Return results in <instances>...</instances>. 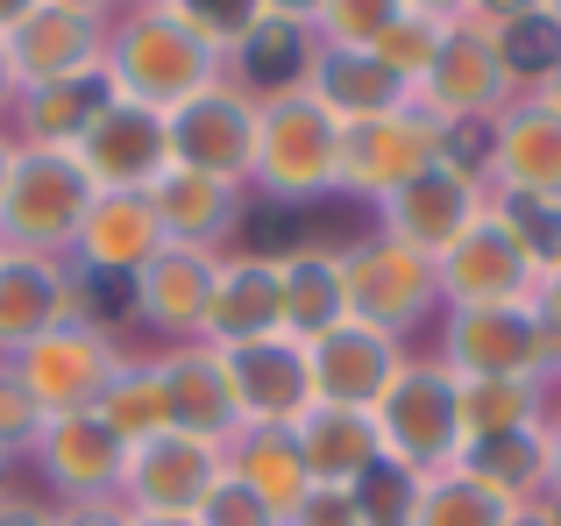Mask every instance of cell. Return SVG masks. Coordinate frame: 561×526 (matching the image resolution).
I'll list each match as a JSON object with an SVG mask.
<instances>
[{"label":"cell","mask_w":561,"mask_h":526,"mask_svg":"<svg viewBox=\"0 0 561 526\" xmlns=\"http://www.w3.org/2000/svg\"><path fill=\"white\" fill-rule=\"evenodd\" d=\"M107 71H114V93L122 100L179 114L185 100L214 93V85L228 79V57H220L185 14H171L164 0H128L107 22Z\"/></svg>","instance_id":"6da1fadb"},{"label":"cell","mask_w":561,"mask_h":526,"mask_svg":"<svg viewBox=\"0 0 561 526\" xmlns=\"http://www.w3.org/2000/svg\"><path fill=\"white\" fill-rule=\"evenodd\" d=\"M249 185L271 199L342 193V122L306 85L256 100V171H249Z\"/></svg>","instance_id":"7a4b0ae2"},{"label":"cell","mask_w":561,"mask_h":526,"mask_svg":"<svg viewBox=\"0 0 561 526\" xmlns=\"http://www.w3.org/2000/svg\"><path fill=\"white\" fill-rule=\"evenodd\" d=\"M93 179L79 171L71 150H28L14 142L8 185H0V250L22 256H71L79 242V221L93 207Z\"/></svg>","instance_id":"3957f363"},{"label":"cell","mask_w":561,"mask_h":526,"mask_svg":"<svg viewBox=\"0 0 561 526\" xmlns=\"http://www.w3.org/2000/svg\"><path fill=\"white\" fill-rule=\"evenodd\" d=\"M440 363L455 377H548L561 385V328L526 306H448Z\"/></svg>","instance_id":"277c9868"},{"label":"cell","mask_w":561,"mask_h":526,"mask_svg":"<svg viewBox=\"0 0 561 526\" xmlns=\"http://www.w3.org/2000/svg\"><path fill=\"white\" fill-rule=\"evenodd\" d=\"M377 448L405 462L412 477H434L462 456V420H455V370L440 356H405L398 385L377 399Z\"/></svg>","instance_id":"5b68a950"},{"label":"cell","mask_w":561,"mask_h":526,"mask_svg":"<svg viewBox=\"0 0 561 526\" xmlns=\"http://www.w3.org/2000/svg\"><path fill=\"white\" fill-rule=\"evenodd\" d=\"M122 363L128 356L114 348L107 328H93V320H65V328H50L36 348H22L8 370L28 385V399H36L43 413L65 420V413H100L107 385L122 377Z\"/></svg>","instance_id":"8992f818"},{"label":"cell","mask_w":561,"mask_h":526,"mask_svg":"<svg viewBox=\"0 0 561 526\" xmlns=\"http://www.w3.org/2000/svg\"><path fill=\"white\" fill-rule=\"evenodd\" d=\"M342 291H348V320L391 334V342H405L440 306L434 263L412 256L405 242H391V236H370V242H356V250H342Z\"/></svg>","instance_id":"52a82bcc"},{"label":"cell","mask_w":561,"mask_h":526,"mask_svg":"<svg viewBox=\"0 0 561 526\" xmlns=\"http://www.w3.org/2000/svg\"><path fill=\"white\" fill-rule=\"evenodd\" d=\"M434 277H440V306H526L540 263H534V250H526L519 236H512V221L491 199V207L440 250Z\"/></svg>","instance_id":"ba28073f"},{"label":"cell","mask_w":561,"mask_h":526,"mask_svg":"<svg viewBox=\"0 0 561 526\" xmlns=\"http://www.w3.org/2000/svg\"><path fill=\"white\" fill-rule=\"evenodd\" d=\"M228 477V448L220 442H199V434H150V442L128 448L122 462V491L114 499L128 505V513H171V519H192L206 499H214V484Z\"/></svg>","instance_id":"9c48e42d"},{"label":"cell","mask_w":561,"mask_h":526,"mask_svg":"<svg viewBox=\"0 0 561 526\" xmlns=\"http://www.w3.org/2000/svg\"><path fill=\"white\" fill-rule=\"evenodd\" d=\"M440 164V122L405 100V107L377 114V122H348L342 128V193L356 199H391L398 185H412L420 171Z\"/></svg>","instance_id":"30bf717a"},{"label":"cell","mask_w":561,"mask_h":526,"mask_svg":"<svg viewBox=\"0 0 561 526\" xmlns=\"http://www.w3.org/2000/svg\"><path fill=\"white\" fill-rule=\"evenodd\" d=\"M412 100H420L434 122H491V114H505L512 100H519V85H512L491 28L448 22V43H440V57L426 65V79L412 85Z\"/></svg>","instance_id":"8fae6325"},{"label":"cell","mask_w":561,"mask_h":526,"mask_svg":"<svg viewBox=\"0 0 561 526\" xmlns=\"http://www.w3.org/2000/svg\"><path fill=\"white\" fill-rule=\"evenodd\" d=\"M171 122V164L179 171H206V179H228V185H249L256 171V100L242 85L220 79L214 93L185 100Z\"/></svg>","instance_id":"7c38bea8"},{"label":"cell","mask_w":561,"mask_h":526,"mask_svg":"<svg viewBox=\"0 0 561 526\" xmlns=\"http://www.w3.org/2000/svg\"><path fill=\"white\" fill-rule=\"evenodd\" d=\"M71 157L93 179V193H150L171 171V122L157 107H136V100L114 93V107L85 128Z\"/></svg>","instance_id":"4fadbf2b"},{"label":"cell","mask_w":561,"mask_h":526,"mask_svg":"<svg viewBox=\"0 0 561 526\" xmlns=\"http://www.w3.org/2000/svg\"><path fill=\"white\" fill-rule=\"evenodd\" d=\"M405 370V342L342 320L320 342H306V377H313V405H348V413H377V399Z\"/></svg>","instance_id":"5bb4252c"},{"label":"cell","mask_w":561,"mask_h":526,"mask_svg":"<svg viewBox=\"0 0 561 526\" xmlns=\"http://www.w3.org/2000/svg\"><path fill=\"white\" fill-rule=\"evenodd\" d=\"M483 207H491V193H483L477 179H462V171L434 164V171H420L412 185H398L391 199H377V214H383L377 236H391V242H405L412 256L440 263V250H448V242L462 236V228L477 221Z\"/></svg>","instance_id":"9a60e30c"},{"label":"cell","mask_w":561,"mask_h":526,"mask_svg":"<svg viewBox=\"0 0 561 526\" xmlns=\"http://www.w3.org/2000/svg\"><path fill=\"white\" fill-rule=\"evenodd\" d=\"M214 250H185V242H164L136 277V320L150 334H164V348H185V342H206V299H214Z\"/></svg>","instance_id":"2e32d148"},{"label":"cell","mask_w":561,"mask_h":526,"mask_svg":"<svg viewBox=\"0 0 561 526\" xmlns=\"http://www.w3.org/2000/svg\"><path fill=\"white\" fill-rule=\"evenodd\" d=\"M0 50H8L14 93H36V85H57V79H79V71L107 65V22L43 0L28 22H14L8 36H0Z\"/></svg>","instance_id":"e0dca14e"},{"label":"cell","mask_w":561,"mask_h":526,"mask_svg":"<svg viewBox=\"0 0 561 526\" xmlns=\"http://www.w3.org/2000/svg\"><path fill=\"white\" fill-rule=\"evenodd\" d=\"M220 370H228V391H234V413H242V427H291V420L313 405L306 342H291V334L220 348Z\"/></svg>","instance_id":"ac0fdd59"},{"label":"cell","mask_w":561,"mask_h":526,"mask_svg":"<svg viewBox=\"0 0 561 526\" xmlns=\"http://www.w3.org/2000/svg\"><path fill=\"white\" fill-rule=\"evenodd\" d=\"M65 320H79V277L65 256H22V250L0 256V363L36 348Z\"/></svg>","instance_id":"d6986e66"},{"label":"cell","mask_w":561,"mask_h":526,"mask_svg":"<svg viewBox=\"0 0 561 526\" xmlns=\"http://www.w3.org/2000/svg\"><path fill=\"white\" fill-rule=\"evenodd\" d=\"M491 193H512V199H561V114L540 107L534 93H519L505 114H497Z\"/></svg>","instance_id":"ffe728a7"},{"label":"cell","mask_w":561,"mask_h":526,"mask_svg":"<svg viewBox=\"0 0 561 526\" xmlns=\"http://www.w3.org/2000/svg\"><path fill=\"white\" fill-rule=\"evenodd\" d=\"M285 334V277L277 256H220L214 263V299H206V342L242 348Z\"/></svg>","instance_id":"44dd1931"},{"label":"cell","mask_w":561,"mask_h":526,"mask_svg":"<svg viewBox=\"0 0 561 526\" xmlns=\"http://www.w3.org/2000/svg\"><path fill=\"white\" fill-rule=\"evenodd\" d=\"M157 377H164V413L179 434H199V442H220V448L242 434V413H234V391H228L214 342L157 348Z\"/></svg>","instance_id":"7402d4cb"},{"label":"cell","mask_w":561,"mask_h":526,"mask_svg":"<svg viewBox=\"0 0 561 526\" xmlns=\"http://www.w3.org/2000/svg\"><path fill=\"white\" fill-rule=\"evenodd\" d=\"M36 462H43V477L65 491V505H79V499H114V491H122L128 442H122V434H114L100 413H65V420H50V427H43Z\"/></svg>","instance_id":"603a6c76"},{"label":"cell","mask_w":561,"mask_h":526,"mask_svg":"<svg viewBox=\"0 0 561 526\" xmlns=\"http://www.w3.org/2000/svg\"><path fill=\"white\" fill-rule=\"evenodd\" d=\"M164 250V228H157L150 193H100L79 221V242H71V271L93 277H136L142 263Z\"/></svg>","instance_id":"cb8c5ba5"},{"label":"cell","mask_w":561,"mask_h":526,"mask_svg":"<svg viewBox=\"0 0 561 526\" xmlns=\"http://www.w3.org/2000/svg\"><path fill=\"white\" fill-rule=\"evenodd\" d=\"M291 442H299V456H306L313 491H356L363 477L383 462L377 420L348 413V405H306V413L291 420Z\"/></svg>","instance_id":"d4e9b609"},{"label":"cell","mask_w":561,"mask_h":526,"mask_svg":"<svg viewBox=\"0 0 561 526\" xmlns=\"http://www.w3.org/2000/svg\"><path fill=\"white\" fill-rule=\"evenodd\" d=\"M114 107V71L93 65L79 79H57V85H36V93H14V142L28 150H79V136Z\"/></svg>","instance_id":"484cf974"},{"label":"cell","mask_w":561,"mask_h":526,"mask_svg":"<svg viewBox=\"0 0 561 526\" xmlns=\"http://www.w3.org/2000/svg\"><path fill=\"white\" fill-rule=\"evenodd\" d=\"M150 207H157L164 242H185V250H220V242L242 228V185L171 164L164 179L150 185Z\"/></svg>","instance_id":"4316f807"},{"label":"cell","mask_w":561,"mask_h":526,"mask_svg":"<svg viewBox=\"0 0 561 526\" xmlns=\"http://www.w3.org/2000/svg\"><path fill=\"white\" fill-rule=\"evenodd\" d=\"M306 93H313L320 107L348 128V122H377V114L405 107L412 85L398 79L377 50H328V43H320V50H313V71H306Z\"/></svg>","instance_id":"83f0119b"},{"label":"cell","mask_w":561,"mask_h":526,"mask_svg":"<svg viewBox=\"0 0 561 526\" xmlns=\"http://www.w3.org/2000/svg\"><path fill=\"white\" fill-rule=\"evenodd\" d=\"M313 50H320L313 28L277 22V14H256V22L242 28V43L228 50V85H242L249 100L291 93V85H306V71H313Z\"/></svg>","instance_id":"f1b7e54d"},{"label":"cell","mask_w":561,"mask_h":526,"mask_svg":"<svg viewBox=\"0 0 561 526\" xmlns=\"http://www.w3.org/2000/svg\"><path fill=\"white\" fill-rule=\"evenodd\" d=\"M228 477L234 484H249L263 505H271L277 519H291L306 505V491H313V477H306V456L299 442H291V427H242L228 442Z\"/></svg>","instance_id":"f546056e"},{"label":"cell","mask_w":561,"mask_h":526,"mask_svg":"<svg viewBox=\"0 0 561 526\" xmlns=\"http://www.w3.org/2000/svg\"><path fill=\"white\" fill-rule=\"evenodd\" d=\"M554 405L548 377H455V420H462V448L491 442V434L540 427Z\"/></svg>","instance_id":"4dcf8cb0"},{"label":"cell","mask_w":561,"mask_h":526,"mask_svg":"<svg viewBox=\"0 0 561 526\" xmlns=\"http://www.w3.org/2000/svg\"><path fill=\"white\" fill-rule=\"evenodd\" d=\"M277 277H285V334L291 342H320L328 328L348 320L342 250H285L277 256Z\"/></svg>","instance_id":"1f68e13d"},{"label":"cell","mask_w":561,"mask_h":526,"mask_svg":"<svg viewBox=\"0 0 561 526\" xmlns=\"http://www.w3.org/2000/svg\"><path fill=\"white\" fill-rule=\"evenodd\" d=\"M455 462H462L477 484H491L505 505H534V499H548V442H540V427L491 434V442H469Z\"/></svg>","instance_id":"d6a6232c"},{"label":"cell","mask_w":561,"mask_h":526,"mask_svg":"<svg viewBox=\"0 0 561 526\" xmlns=\"http://www.w3.org/2000/svg\"><path fill=\"white\" fill-rule=\"evenodd\" d=\"M505 519H512V505L491 484H477L462 462H448V470L420 477V499H412L405 526H505Z\"/></svg>","instance_id":"836d02e7"},{"label":"cell","mask_w":561,"mask_h":526,"mask_svg":"<svg viewBox=\"0 0 561 526\" xmlns=\"http://www.w3.org/2000/svg\"><path fill=\"white\" fill-rule=\"evenodd\" d=\"M100 420H107V427L122 434L128 448L171 427V413H164V377H157V356H142V363L128 356V363H122V377H114V385H107V399H100Z\"/></svg>","instance_id":"e575fe53"},{"label":"cell","mask_w":561,"mask_h":526,"mask_svg":"<svg viewBox=\"0 0 561 526\" xmlns=\"http://www.w3.org/2000/svg\"><path fill=\"white\" fill-rule=\"evenodd\" d=\"M491 43H497V57H505L512 85H519V93H534V85L548 79V65L561 57V22H554V14H526V22L491 28Z\"/></svg>","instance_id":"d590c367"},{"label":"cell","mask_w":561,"mask_h":526,"mask_svg":"<svg viewBox=\"0 0 561 526\" xmlns=\"http://www.w3.org/2000/svg\"><path fill=\"white\" fill-rule=\"evenodd\" d=\"M398 14H405V0H320L313 36L328 43V50H370Z\"/></svg>","instance_id":"8d00e7d4"},{"label":"cell","mask_w":561,"mask_h":526,"mask_svg":"<svg viewBox=\"0 0 561 526\" xmlns=\"http://www.w3.org/2000/svg\"><path fill=\"white\" fill-rule=\"evenodd\" d=\"M440 43H448V22H434V14H412V8H405V14H398V22L370 43V50H377L405 85H420V79H426V65L440 57Z\"/></svg>","instance_id":"74e56055"},{"label":"cell","mask_w":561,"mask_h":526,"mask_svg":"<svg viewBox=\"0 0 561 526\" xmlns=\"http://www.w3.org/2000/svg\"><path fill=\"white\" fill-rule=\"evenodd\" d=\"M348 499H356L363 526H405V519H412V499H420V477H412L405 462H391V456H383L377 470L363 477L356 491H348Z\"/></svg>","instance_id":"f35d334b"},{"label":"cell","mask_w":561,"mask_h":526,"mask_svg":"<svg viewBox=\"0 0 561 526\" xmlns=\"http://www.w3.org/2000/svg\"><path fill=\"white\" fill-rule=\"evenodd\" d=\"M43 427H50V413H43V405L28 399V385L8 370V363H0V462H14V456H36Z\"/></svg>","instance_id":"ab89813d"},{"label":"cell","mask_w":561,"mask_h":526,"mask_svg":"<svg viewBox=\"0 0 561 526\" xmlns=\"http://www.w3.org/2000/svg\"><path fill=\"white\" fill-rule=\"evenodd\" d=\"M164 8H171V14H185V22L199 28V36L214 43L220 57H228L234 43H242V28L263 14V0H164Z\"/></svg>","instance_id":"60d3db41"},{"label":"cell","mask_w":561,"mask_h":526,"mask_svg":"<svg viewBox=\"0 0 561 526\" xmlns=\"http://www.w3.org/2000/svg\"><path fill=\"white\" fill-rule=\"evenodd\" d=\"M497 214L512 221V236L534 250V263H554L561 256V199H512V193H491Z\"/></svg>","instance_id":"b9f144b4"},{"label":"cell","mask_w":561,"mask_h":526,"mask_svg":"<svg viewBox=\"0 0 561 526\" xmlns=\"http://www.w3.org/2000/svg\"><path fill=\"white\" fill-rule=\"evenodd\" d=\"M192 519H199V526H285V519H277V513H271V505H263L249 484H234V477H220L214 499H206Z\"/></svg>","instance_id":"7bdbcfd3"},{"label":"cell","mask_w":561,"mask_h":526,"mask_svg":"<svg viewBox=\"0 0 561 526\" xmlns=\"http://www.w3.org/2000/svg\"><path fill=\"white\" fill-rule=\"evenodd\" d=\"M285 526H363V513H356L348 491H306V505Z\"/></svg>","instance_id":"ee69618b"},{"label":"cell","mask_w":561,"mask_h":526,"mask_svg":"<svg viewBox=\"0 0 561 526\" xmlns=\"http://www.w3.org/2000/svg\"><path fill=\"white\" fill-rule=\"evenodd\" d=\"M526 14H548V0H462V22L477 28H505V22H526Z\"/></svg>","instance_id":"f6af8a7d"},{"label":"cell","mask_w":561,"mask_h":526,"mask_svg":"<svg viewBox=\"0 0 561 526\" xmlns=\"http://www.w3.org/2000/svg\"><path fill=\"white\" fill-rule=\"evenodd\" d=\"M57 526H128V505L122 499H79L57 513Z\"/></svg>","instance_id":"bcb514c9"},{"label":"cell","mask_w":561,"mask_h":526,"mask_svg":"<svg viewBox=\"0 0 561 526\" xmlns=\"http://www.w3.org/2000/svg\"><path fill=\"white\" fill-rule=\"evenodd\" d=\"M534 313L548 320V328H561V256L540 263V277H534Z\"/></svg>","instance_id":"7dc6e473"},{"label":"cell","mask_w":561,"mask_h":526,"mask_svg":"<svg viewBox=\"0 0 561 526\" xmlns=\"http://www.w3.org/2000/svg\"><path fill=\"white\" fill-rule=\"evenodd\" d=\"M540 442H548V499H561V405H548V420H540Z\"/></svg>","instance_id":"c3c4849f"},{"label":"cell","mask_w":561,"mask_h":526,"mask_svg":"<svg viewBox=\"0 0 561 526\" xmlns=\"http://www.w3.org/2000/svg\"><path fill=\"white\" fill-rule=\"evenodd\" d=\"M0 526H57V513H43L28 499H0Z\"/></svg>","instance_id":"681fc988"},{"label":"cell","mask_w":561,"mask_h":526,"mask_svg":"<svg viewBox=\"0 0 561 526\" xmlns=\"http://www.w3.org/2000/svg\"><path fill=\"white\" fill-rule=\"evenodd\" d=\"M263 14H277V22H299V28H313L320 0H263Z\"/></svg>","instance_id":"f907efd6"},{"label":"cell","mask_w":561,"mask_h":526,"mask_svg":"<svg viewBox=\"0 0 561 526\" xmlns=\"http://www.w3.org/2000/svg\"><path fill=\"white\" fill-rule=\"evenodd\" d=\"M50 8H71V14H93V22H114L128 0H50Z\"/></svg>","instance_id":"816d5d0a"},{"label":"cell","mask_w":561,"mask_h":526,"mask_svg":"<svg viewBox=\"0 0 561 526\" xmlns=\"http://www.w3.org/2000/svg\"><path fill=\"white\" fill-rule=\"evenodd\" d=\"M412 14H434V22H462V0H405Z\"/></svg>","instance_id":"f5cc1de1"},{"label":"cell","mask_w":561,"mask_h":526,"mask_svg":"<svg viewBox=\"0 0 561 526\" xmlns=\"http://www.w3.org/2000/svg\"><path fill=\"white\" fill-rule=\"evenodd\" d=\"M534 100H540V107H554V114H561V57L548 65V79L534 85Z\"/></svg>","instance_id":"db71d44e"},{"label":"cell","mask_w":561,"mask_h":526,"mask_svg":"<svg viewBox=\"0 0 561 526\" xmlns=\"http://www.w3.org/2000/svg\"><path fill=\"white\" fill-rule=\"evenodd\" d=\"M36 8H43V0H0V36H8L14 22H28V14H36Z\"/></svg>","instance_id":"11a10c76"},{"label":"cell","mask_w":561,"mask_h":526,"mask_svg":"<svg viewBox=\"0 0 561 526\" xmlns=\"http://www.w3.org/2000/svg\"><path fill=\"white\" fill-rule=\"evenodd\" d=\"M505 526H548V513H540V499H534V505H512Z\"/></svg>","instance_id":"9f6ffc18"},{"label":"cell","mask_w":561,"mask_h":526,"mask_svg":"<svg viewBox=\"0 0 561 526\" xmlns=\"http://www.w3.org/2000/svg\"><path fill=\"white\" fill-rule=\"evenodd\" d=\"M128 526H199V519H171V513H128Z\"/></svg>","instance_id":"6f0895ef"},{"label":"cell","mask_w":561,"mask_h":526,"mask_svg":"<svg viewBox=\"0 0 561 526\" xmlns=\"http://www.w3.org/2000/svg\"><path fill=\"white\" fill-rule=\"evenodd\" d=\"M14 107V71H8V50H0V114Z\"/></svg>","instance_id":"680465c9"},{"label":"cell","mask_w":561,"mask_h":526,"mask_svg":"<svg viewBox=\"0 0 561 526\" xmlns=\"http://www.w3.org/2000/svg\"><path fill=\"white\" fill-rule=\"evenodd\" d=\"M8 164H14V136L0 128V185H8Z\"/></svg>","instance_id":"91938a15"},{"label":"cell","mask_w":561,"mask_h":526,"mask_svg":"<svg viewBox=\"0 0 561 526\" xmlns=\"http://www.w3.org/2000/svg\"><path fill=\"white\" fill-rule=\"evenodd\" d=\"M548 14H554V22H561V0H548Z\"/></svg>","instance_id":"94428289"},{"label":"cell","mask_w":561,"mask_h":526,"mask_svg":"<svg viewBox=\"0 0 561 526\" xmlns=\"http://www.w3.org/2000/svg\"><path fill=\"white\" fill-rule=\"evenodd\" d=\"M0 484H8V462H0ZM0 499H8V491H0Z\"/></svg>","instance_id":"6125c7cd"},{"label":"cell","mask_w":561,"mask_h":526,"mask_svg":"<svg viewBox=\"0 0 561 526\" xmlns=\"http://www.w3.org/2000/svg\"><path fill=\"white\" fill-rule=\"evenodd\" d=\"M0 256H8V250H0Z\"/></svg>","instance_id":"be15d7a7"}]
</instances>
